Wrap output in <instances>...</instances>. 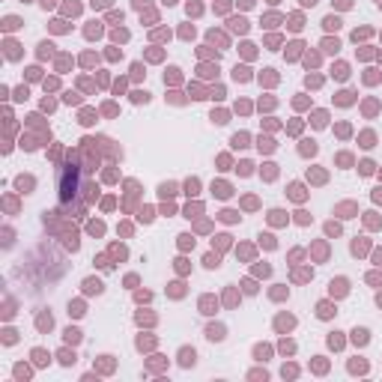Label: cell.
Returning <instances> with one entry per match:
<instances>
[{"label":"cell","mask_w":382,"mask_h":382,"mask_svg":"<svg viewBox=\"0 0 382 382\" xmlns=\"http://www.w3.org/2000/svg\"><path fill=\"white\" fill-rule=\"evenodd\" d=\"M78 188H81V177H78V168H66L63 170V177H60V200L63 203H72V197L78 194Z\"/></svg>","instance_id":"cell-1"}]
</instances>
